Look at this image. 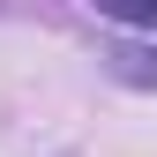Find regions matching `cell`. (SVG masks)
I'll return each mask as SVG.
<instances>
[{
    "label": "cell",
    "instance_id": "2",
    "mask_svg": "<svg viewBox=\"0 0 157 157\" xmlns=\"http://www.w3.org/2000/svg\"><path fill=\"white\" fill-rule=\"evenodd\" d=\"M112 15L120 23H157V0H112Z\"/></svg>",
    "mask_w": 157,
    "mask_h": 157
},
{
    "label": "cell",
    "instance_id": "1",
    "mask_svg": "<svg viewBox=\"0 0 157 157\" xmlns=\"http://www.w3.org/2000/svg\"><path fill=\"white\" fill-rule=\"evenodd\" d=\"M105 67L120 75V82H142V90H157V52H142V45H112V52H105Z\"/></svg>",
    "mask_w": 157,
    "mask_h": 157
}]
</instances>
